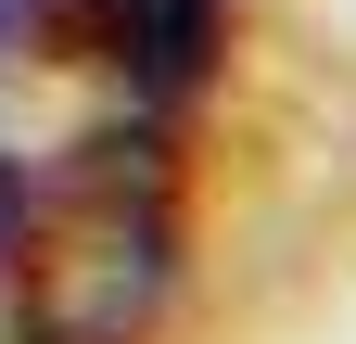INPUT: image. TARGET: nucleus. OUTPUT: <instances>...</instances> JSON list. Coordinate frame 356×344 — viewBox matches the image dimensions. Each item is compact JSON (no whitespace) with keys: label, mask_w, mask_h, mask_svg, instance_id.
Instances as JSON below:
<instances>
[{"label":"nucleus","mask_w":356,"mask_h":344,"mask_svg":"<svg viewBox=\"0 0 356 344\" xmlns=\"http://www.w3.org/2000/svg\"><path fill=\"white\" fill-rule=\"evenodd\" d=\"M26 38L76 77H115L127 115H178L216 64V0H26Z\"/></svg>","instance_id":"nucleus-2"},{"label":"nucleus","mask_w":356,"mask_h":344,"mask_svg":"<svg viewBox=\"0 0 356 344\" xmlns=\"http://www.w3.org/2000/svg\"><path fill=\"white\" fill-rule=\"evenodd\" d=\"M13 319L0 344H153L178 293V141L165 115H115L51 153L38 204H13Z\"/></svg>","instance_id":"nucleus-1"},{"label":"nucleus","mask_w":356,"mask_h":344,"mask_svg":"<svg viewBox=\"0 0 356 344\" xmlns=\"http://www.w3.org/2000/svg\"><path fill=\"white\" fill-rule=\"evenodd\" d=\"M13 52H26V0H0V77H13ZM13 204H26V179H13V153H0V242H13Z\"/></svg>","instance_id":"nucleus-3"}]
</instances>
